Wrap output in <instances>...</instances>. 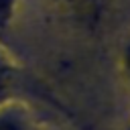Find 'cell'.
<instances>
[{
  "instance_id": "6da1fadb",
  "label": "cell",
  "mask_w": 130,
  "mask_h": 130,
  "mask_svg": "<svg viewBox=\"0 0 130 130\" xmlns=\"http://www.w3.org/2000/svg\"><path fill=\"white\" fill-rule=\"evenodd\" d=\"M0 130H24V126L20 124L18 118L4 114V116H0Z\"/></svg>"
},
{
  "instance_id": "7a4b0ae2",
  "label": "cell",
  "mask_w": 130,
  "mask_h": 130,
  "mask_svg": "<svg viewBox=\"0 0 130 130\" xmlns=\"http://www.w3.org/2000/svg\"><path fill=\"white\" fill-rule=\"evenodd\" d=\"M12 6H14V0H0V26L10 18Z\"/></svg>"
},
{
  "instance_id": "3957f363",
  "label": "cell",
  "mask_w": 130,
  "mask_h": 130,
  "mask_svg": "<svg viewBox=\"0 0 130 130\" xmlns=\"http://www.w3.org/2000/svg\"><path fill=\"white\" fill-rule=\"evenodd\" d=\"M8 89V73H6V67L0 63V98L6 93Z\"/></svg>"
},
{
  "instance_id": "277c9868",
  "label": "cell",
  "mask_w": 130,
  "mask_h": 130,
  "mask_svg": "<svg viewBox=\"0 0 130 130\" xmlns=\"http://www.w3.org/2000/svg\"><path fill=\"white\" fill-rule=\"evenodd\" d=\"M126 71H128V77H130V47L126 51Z\"/></svg>"
}]
</instances>
